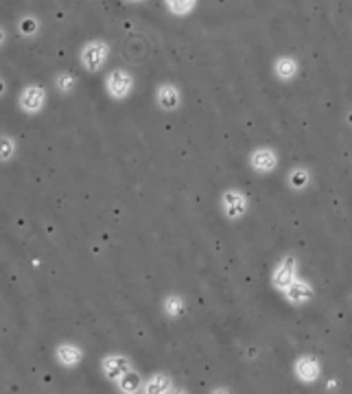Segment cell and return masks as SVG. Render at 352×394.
Listing matches in <instances>:
<instances>
[{"label": "cell", "instance_id": "30bf717a", "mask_svg": "<svg viewBox=\"0 0 352 394\" xmlns=\"http://www.w3.org/2000/svg\"><path fill=\"white\" fill-rule=\"evenodd\" d=\"M250 162H252V167L256 171H260V173H269V171L276 169V156H274L272 149H258V152H254L252 158H250Z\"/></svg>", "mask_w": 352, "mask_h": 394}, {"label": "cell", "instance_id": "d6986e66", "mask_svg": "<svg viewBox=\"0 0 352 394\" xmlns=\"http://www.w3.org/2000/svg\"><path fill=\"white\" fill-rule=\"evenodd\" d=\"M15 156V142L11 136H0V162H9Z\"/></svg>", "mask_w": 352, "mask_h": 394}, {"label": "cell", "instance_id": "8fae6325", "mask_svg": "<svg viewBox=\"0 0 352 394\" xmlns=\"http://www.w3.org/2000/svg\"><path fill=\"white\" fill-rule=\"evenodd\" d=\"M284 294H287V300H291V302H306L313 296V289L304 281H294L284 289Z\"/></svg>", "mask_w": 352, "mask_h": 394}, {"label": "cell", "instance_id": "6da1fadb", "mask_svg": "<svg viewBox=\"0 0 352 394\" xmlns=\"http://www.w3.org/2000/svg\"><path fill=\"white\" fill-rule=\"evenodd\" d=\"M108 57H110V47H108V42H103V39H90L79 53L81 66L90 73H99L103 68V64L108 61Z\"/></svg>", "mask_w": 352, "mask_h": 394}, {"label": "cell", "instance_id": "5bb4252c", "mask_svg": "<svg viewBox=\"0 0 352 394\" xmlns=\"http://www.w3.org/2000/svg\"><path fill=\"white\" fill-rule=\"evenodd\" d=\"M142 390L156 394V392H169V390H173V386H171V379L167 375H153L147 383L142 386Z\"/></svg>", "mask_w": 352, "mask_h": 394}, {"label": "cell", "instance_id": "e0dca14e", "mask_svg": "<svg viewBox=\"0 0 352 394\" xmlns=\"http://www.w3.org/2000/svg\"><path fill=\"white\" fill-rule=\"evenodd\" d=\"M75 84H77V77L70 75V73H59V75H55V88H57L59 92H64V94L73 92Z\"/></svg>", "mask_w": 352, "mask_h": 394}, {"label": "cell", "instance_id": "ba28073f", "mask_svg": "<svg viewBox=\"0 0 352 394\" xmlns=\"http://www.w3.org/2000/svg\"><path fill=\"white\" fill-rule=\"evenodd\" d=\"M156 99H158V106H160L162 110L171 112V110H175V108L180 106V90H177L173 84H164V86L158 88Z\"/></svg>", "mask_w": 352, "mask_h": 394}, {"label": "cell", "instance_id": "4fadbf2b", "mask_svg": "<svg viewBox=\"0 0 352 394\" xmlns=\"http://www.w3.org/2000/svg\"><path fill=\"white\" fill-rule=\"evenodd\" d=\"M164 5H167V9L173 16L184 18V16H189L197 7V0H164Z\"/></svg>", "mask_w": 352, "mask_h": 394}, {"label": "cell", "instance_id": "3957f363", "mask_svg": "<svg viewBox=\"0 0 352 394\" xmlns=\"http://www.w3.org/2000/svg\"><path fill=\"white\" fill-rule=\"evenodd\" d=\"M18 103L27 114H37L46 103V90L42 86H37V84L25 86L23 92H20V97H18Z\"/></svg>", "mask_w": 352, "mask_h": 394}, {"label": "cell", "instance_id": "2e32d148", "mask_svg": "<svg viewBox=\"0 0 352 394\" xmlns=\"http://www.w3.org/2000/svg\"><path fill=\"white\" fill-rule=\"evenodd\" d=\"M18 31L23 33L25 37H33V35H37V31H39V20L33 18V16H25V18L18 23Z\"/></svg>", "mask_w": 352, "mask_h": 394}, {"label": "cell", "instance_id": "7c38bea8", "mask_svg": "<svg viewBox=\"0 0 352 394\" xmlns=\"http://www.w3.org/2000/svg\"><path fill=\"white\" fill-rule=\"evenodd\" d=\"M142 377L138 375V372L134 370V368H130L125 375H122L120 379H118V388L122 390V392H138V390H142Z\"/></svg>", "mask_w": 352, "mask_h": 394}, {"label": "cell", "instance_id": "44dd1931", "mask_svg": "<svg viewBox=\"0 0 352 394\" xmlns=\"http://www.w3.org/2000/svg\"><path fill=\"white\" fill-rule=\"evenodd\" d=\"M5 39H7V31H5L3 27H0V47L5 44Z\"/></svg>", "mask_w": 352, "mask_h": 394}, {"label": "cell", "instance_id": "277c9868", "mask_svg": "<svg viewBox=\"0 0 352 394\" xmlns=\"http://www.w3.org/2000/svg\"><path fill=\"white\" fill-rule=\"evenodd\" d=\"M101 366H103V375H106L110 381L118 383V379L132 368V362L127 357H122V355H108L101 362Z\"/></svg>", "mask_w": 352, "mask_h": 394}, {"label": "cell", "instance_id": "7402d4cb", "mask_svg": "<svg viewBox=\"0 0 352 394\" xmlns=\"http://www.w3.org/2000/svg\"><path fill=\"white\" fill-rule=\"evenodd\" d=\"M3 92H5V81L0 79V94H3Z\"/></svg>", "mask_w": 352, "mask_h": 394}, {"label": "cell", "instance_id": "9c48e42d", "mask_svg": "<svg viewBox=\"0 0 352 394\" xmlns=\"http://www.w3.org/2000/svg\"><path fill=\"white\" fill-rule=\"evenodd\" d=\"M296 375L304 381V383H313L320 377V364L313 357H302L296 364Z\"/></svg>", "mask_w": 352, "mask_h": 394}, {"label": "cell", "instance_id": "5b68a950", "mask_svg": "<svg viewBox=\"0 0 352 394\" xmlns=\"http://www.w3.org/2000/svg\"><path fill=\"white\" fill-rule=\"evenodd\" d=\"M221 204H223L225 215L230 219H239L247 211V199L239 191H225L223 197H221Z\"/></svg>", "mask_w": 352, "mask_h": 394}, {"label": "cell", "instance_id": "9a60e30c", "mask_svg": "<svg viewBox=\"0 0 352 394\" xmlns=\"http://www.w3.org/2000/svg\"><path fill=\"white\" fill-rule=\"evenodd\" d=\"M276 73H278V77L280 79H294L296 77V73H298V64L291 59V57H282V59H278L276 61Z\"/></svg>", "mask_w": 352, "mask_h": 394}, {"label": "cell", "instance_id": "ffe728a7", "mask_svg": "<svg viewBox=\"0 0 352 394\" xmlns=\"http://www.w3.org/2000/svg\"><path fill=\"white\" fill-rule=\"evenodd\" d=\"M289 182H291L294 189H304V186L308 184V173L304 169H296L291 173V178H289Z\"/></svg>", "mask_w": 352, "mask_h": 394}, {"label": "cell", "instance_id": "7a4b0ae2", "mask_svg": "<svg viewBox=\"0 0 352 394\" xmlns=\"http://www.w3.org/2000/svg\"><path fill=\"white\" fill-rule=\"evenodd\" d=\"M106 88H108V94L112 99H125L130 97L132 88H134V77L132 73H127L125 68H114L108 73L106 77Z\"/></svg>", "mask_w": 352, "mask_h": 394}, {"label": "cell", "instance_id": "603a6c76", "mask_svg": "<svg viewBox=\"0 0 352 394\" xmlns=\"http://www.w3.org/2000/svg\"><path fill=\"white\" fill-rule=\"evenodd\" d=\"M125 3H144V0H125Z\"/></svg>", "mask_w": 352, "mask_h": 394}, {"label": "cell", "instance_id": "8992f818", "mask_svg": "<svg viewBox=\"0 0 352 394\" xmlns=\"http://www.w3.org/2000/svg\"><path fill=\"white\" fill-rule=\"evenodd\" d=\"M55 359H57L61 366L75 368V366L81 364V359H84V350H81L77 344L64 342V344H59V346L55 348Z\"/></svg>", "mask_w": 352, "mask_h": 394}, {"label": "cell", "instance_id": "52a82bcc", "mask_svg": "<svg viewBox=\"0 0 352 394\" xmlns=\"http://www.w3.org/2000/svg\"><path fill=\"white\" fill-rule=\"evenodd\" d=\"M296 281V261L294 259H282V263L276 267L274 272V285L278 289H287Z\"/></svg>", "mask_w": 352, "mask_h": 394}, {"label": "cell", "instance_id": "ac0fdd59", "mask_svg": "<svg viewBox=\"0 0 352 394\" xmlns=\"http://www.w3.org/2000/svg\"><path fill=\"white\" fill-rule=\"evenodd\" d=\"M162 307H164V311H167V314H169L171 318H175V316H182V311H184V300H182L180 296L171 294V296L164 298Z\"/></svg>", "mask_w": 352, "mask_h": 394}]
</instances>
